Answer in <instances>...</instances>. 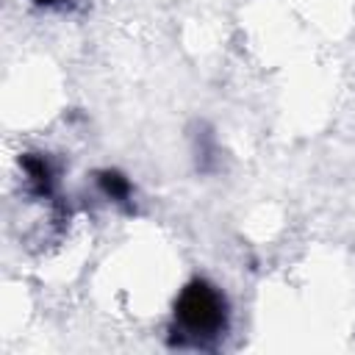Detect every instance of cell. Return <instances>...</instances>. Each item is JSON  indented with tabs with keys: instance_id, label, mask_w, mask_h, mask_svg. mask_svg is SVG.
I'll return each mask as SVG.
<instances>
[{
	"instance_id": "1",
	"label": "cell",
	"mask_w": 355,
	"mask_h": 355,
	"mask_svg": "<svg viewBox=\"0 0 355 355\" xmlns=\"http://www.w3.org/2000/svg\"><path fill=\"white\" fill-rule=\"evenodd\" d=\"M175 322L186 336L211 338L219 336L227 324L225 297L205 280H191L175 300Z\"/></svg>"
},
{
	"instance_id": "2",
	"label": "cell",
	"mask_w": 355,
	"mask_h": 355,
	"mask_svg": "<svg viewBox=\"0 0 355 355\" xmlns=\"http://www.w3.org/2000/svg\"><path fill=\"white\" fill-rule=\"evenodd\" d=\"M22 172L33 194L47 197L53 191V169L44 155H22Z\"/></svg>"
},
{
	"instance_id": "3",
	"label": "cell",
	"mask_w": 355,
	"mask_h": 355,
	"mask_svg": "<svg viewBox=\"0 0 355 355\" xmlns=\"http://www.w3.org/2000/svg\"><path fill=\"white\" fill-rule=\"evenodd\" d=\"M97 183H100L103 194H105L108 200H114V202H128L130 194H133L130 180H128L125 175L114 172V169H103V172L97 175Z\"/></svg>"
},
{
	"instance_id": "4",
	"label": "cell",
	"mask_w": 355,
	"mask_h": 355,
	"mask_svg": "<svg viewBox=\"0 0 355 355\" xmlns=\"http://www.w3.org/2000/svg\"><path fill=\"white\" fill-rule=\"evenodd\" d=\"M36 6H61V3H67V0H33Z\"/></svg>"
}]
</instances>
